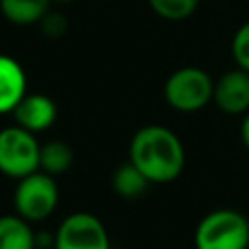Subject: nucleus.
I'll return each mask as SVG.
<instances>
[{"label":"nucleus","mask_w":249,"mask_h":249,"mask_svg":"<svg viewBox=\"0 0 249 249\" xmlns=\"http://www.w3.org/2000/svg\"><path fill=\"white\" fill-rule=\"evenodd\" d=\"M128 160L150 183H171L185 167V148L171 128L146 124L134 132L128 146Z\"/></svg>","instance_id":"f257e3e1"},{"label":"nucleus","mask_w":249,"mask_h":249,"mask_svg":"<svg viewBox=\"0 0 249 249\" xmlns=\"http://www.w3.org/2000/svg\"><path fill=\"white\" fill-rule=\"evenodd\" d=\"M53 249H111L103 222L89 212L66 216L54 231Z\"/></svg>","instance_id":"423d86ee"},{"label":"nucleus","mask_w":249,"mask_h":249,"mask_svg":"<svg viewBox=\"0 0 249 249\" xmlns=\"http://www.w3.org/2000/svg\"><path fill=\"white\" fill-rule=\"evenodd\" d=\"M196 249H247L249 220L233 208L208 212L195 230Z\"/></svg>","instance_id":"f03ea898"},{"label":"nucleus","mask_w":249,"mask_h":249,"mask_svg":"<svg viewBox=\"0 0 249 249\" xmlns=\"http://www.w3.org/2000/svg\"><path fill=\"white\" fill-rule=\"evenodd\" d=\"M111 249H115V247H111Z\"/></svg>","instance_id":"6ab92c4d"},{"label":"nucleus","mask_w":249,"mask_h":249,"mask_svg":"<svg viewBox=\"0 0 249 249\" xmlns=\"http://www.w3.org/2000/svg\"><path fill=\"white\" fill-rule=\"evenodd\" d=\"M212 101L228 115H245L249 111V72L239 66L224 72L214 82Z\"/></svg>","instance_id":"0eeeda50"},{"label":"nucleus","mask_w":249,"mask_h":249,"mask_svg":"<svg viewBox=\"0 0 249 249\" xmlns=\"http://www.w3.org/2000/svg\"><path fill=\"white\" fill-rule=\"evenodd\" d=\"M39 25H41V31L51 39H58L68 31V19L60 12H51L49 10L43 16V19L39 21Z\"/></svg>","instance_id":"dca6fc26"},{"label":"nucleus","mask_w":249,"mask_h":249,"mask_svg":"<svg viewBox=\"0 0 249 249\" xmlns=\"http://www.w3.org/2000/svg\"><path fill=\"white\" fill-rule=\"evenodd\" d=\"M214 95V80L198 66H183L169 74L163 97L169 107L181 113H195L206 107Z\"/></svg>","instance_id":"7ed1b4c3"},{"label":"nucleus","mask_w":249,"mask_h":249,"mask_svg":"<svg viewBox=\"0 0 249 249\" xmlns=\"http://www.w3.org/2000/svg\"><path fill=\"white\" fill-rule=\"evenodd\" d=\"M231 54L239 68L249 72V21H245L231 39Z\"/></svg>","instance_id":"2eb2a0df"},{"label":"nucleus","mask_w":249,"mask_h":249,"mask_svg":"<svg viewBox=\"0 0 249 249\" xmlns=\"http://www.w3.org/2000/svg\"><path fill=\"white\" fill-rule=\"evenodd\" d=\"M51 0H0L2 16L14 25H33L49 12Z\"/></svg>","instance_id":"9b49d317"},{"label":"nucleus","mask_w":249,"mask_h":249,"mask_svg":"<svg viewBox=\"0 0 249 249\" xmlns=\"http://www.w3.org/2000/svg\"><path fill=\"white\" fill-rule=\"evenodd\" d=\"M56 2H60V4H66V2H74V0H56Z\"/></svg>","instance_id":"a211bd4d"},{"label":"nucleus","mask_w":249,"mask_h":249,"mask_svg":"<svg viewBox=\"0 0 249 249\" xmlns=\"http://www.w3.org/2000/svg\"><path fill=\"white\" fill-rule=\"evenodd\" d=\"M150 8L163 19L181 21L195 14L200 0H148Z\"/></svg>","instance_id":"4468645a"},{"label":"nucleus","mask_w":249,"mask_h":249,"mask_svg":"<svg viewBox=\"0 0 249 249\" xmlns=\"http://www.w3.org/2000/svg\"><path fill=\"white\" fill-rule=\"evenodd\" d=\"M27 95V76L23 66L10 54H0V115L12 113Z\"/></svg>","instance_id":"1a4fd4ad"},{"label":"nucleus","mask_w":249,"mask_h":249,"mask_svg":"<svg viewBox=\"0 0 249 249\" xmlns=\"http://www.w3.org/2000/svg\"><path fill=\"white\" fill-rule=\"evenodd\" d=\"M239 132H241V142L245 144V148L249 150V111L243 115V121H241V128H239Z\"/></svg>","instance_id":"f3484780"},{"label":"nucleus","mask_w":249,"mask_h":249,"mask_svg":"<svg viewBox=\"0 0 249 249\" xmlns=\"http://www.w3.org/2000/svg\"><path fill=\"white\" fill-rule=\"evenodd\" d=\"M41 144L35 132L19 124L4 126L0 130V171L8 177L21 179L39 169Z\"/></svg>","instance_id":"39448f33"},{"label":"nucleus","mask_w":249,"mask_h":249,"mask_svg":"<svg viewBox=\"0 0 249 249\" xmlns=\"http://www.w3.org/2000/svg\"><path fill=\"white\" fill-rule=\"evenodd\" d=\"M74 161V152L70 144L62 140H49L41 144V154H39V169L49 173V175H60L72 167Z\"/></svg>","instance_id":"ddd939ff"},{"label":"nucleus","mask_w":249,"mask_h":249,"mask_svg":"<svg viewBox=\"0 0 249 249\" xmlns=\"http://www.w3.org/2000/svg\"><path fill=\"white\" fill-rule=\"evenodd\" d=\"M58 204V185L53 175L37 169L21 179L14 191L16 214L27 222H41L49 218Z\"/></svg>","instance_id":"20e7f679"},{"label":"nucleus","mask_w":249,"mask_h":249,"mask_svg":"<svg viewBox=\"0 0 249 249\" xmlns=\"http://www.w3.org/2000/svg\"><path fill=\"white\" fill-rule=\"evenodd\" d=\"M37 249H39V247H37Z\"/></svg>","instance_id":"aec40b11"},{"label":"nucleus","mask_w":249,"mask_h":249,"mask_svg":"<svg viewBox=\"0 0 249 249\" xmlns=\"http://www.w3.org/2000/svg\"><path fill=\"white\" fill-rule=\"evenodd\" d=\"M16 124L29 132H41L56 121V103L45 93H27L12 111Z\"/></svg>","instance_id":"6e6552de"},{"label":"nucleus","mask_w":249,"mask_h":249,"mask_svg":"<svg viewBox=\"0 0 249 249\" xmlns=\"http://www.w3.org/2000/svg\"><path fill=\"white\" fill-rule=\"evenodd\" d=\"M111 185L113 191L121 196V198H138L144 195V191L148 189L150 181L146 179V175L128 160L124 163H121L111 177Z\"/></svg>","instance_id":"f8f14e48"},{"label":"nucleus","mask_w":249,"mask_h":249,"mask_svg":"<svg viewBox=\"0 0 249 249\" xmlns=\"http://www.w3.org/2000/svg\"><path fill=\"white\" fill-rule=\"evenodd\" d=\"M0 249H37L35 231L19 214L0 216Z\"/></svg>","instance_id":"9d476101"}]
</instances>
